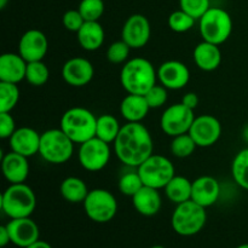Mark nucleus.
<instances>
[{
  "label": "nucleus",
  "mask_w": 248,
  "mask_h": 248,
  "mask_svg": "<svg viewBox=\"0 0 248 248\" xmlns=\"http://www.w3.org/2000/svg\"><path fill=\"white\" fill-rule=\"evenodd\" d=\"M236 248H248V244H242L240 246H237Z\"/></svg>",
  "instance_id": "49530a36"
},
{
  "label": "nucleus",
  "mask_w": 248,
  "mask_h": 248,
  "mask_svg": "<svg viewBox=\"0 0 248 248\" xmlns=\"http://www.w3.org/2000/svg\"><path fill=\"white\" fill-rule=\"evenodd\" d=\"M113 144L118 159L133 169L154 154L153 137L142 123H126Z\"/></svg>",
  "instance_id": "f257e3e1"
},
{
  "label": "nucleus",
  "mask_w": 248,
  "mask_h": 248,
  "mask_svg": "<svg viewBox=\"0 0 248 248\" xmlns=\"http://www.w3.org/2000/svg\"><path fill=\"white\" fill-rule=\"evenodd\" d=\"M123 126L120 125L116 116L111 114H103L97 118V126H96V137L102 140L103 142L110 143L115 142L116 137L120 133V130Z\"/></svg>",
  "instance_id": "cd10ccee"
},
{
  "label": "nucleus",
  "mask_w": 248,
  "mask_h": 248,
  "mask_svg": "<svg viewBox=\"0 0 248 248\" xmlns=\"http://www.w3.org/2000/svg\"><path fill=\"white\" fill-rule=\"evenodd\" d=\"M196 143L194 142V140L191 138V136L189 133H183V135L176 136V137H172L171 145H170V149L171 153L176 157L179 159H186V157L190 156L194 154L196 149Z\"/></svg>",
  "instance_id": "2f4dec72"
},
{
  "label": "nucleus",
  "mask_w": 248,
  "mask_h": 248,
  "mask_svg": "<svg viewBox=\"0 0 248 248\" xmlns=\"http://www.w3.org/2000/svg\"><path fill=\"white\" fill-rule=\"evenodd\" d=\"M131 199L135 210L144 217H153L161 210L162 199L159 189L144 186Z\"/></svg>",
  "instance_id": "5701e85b"
},
{
  "label": "nucleus",
  "mask_w": 248,
  "mask_h": 248,
  "mask_svg": "<svg viewBox=\"0 0 248 248\" xmlns=\"http://www.w3.org/2000/svg\"><path fill=\"white\" fill-rule=\"evenodd\" d=\"M152 35V26L144 15H131L121 29V39L131 48H142L149 43Z\"/></svg>",
  "instance_id": "ddd939ff"
},
{
  "label": "nucleus",
  "mask_w": 248,
  "mask_h": 248,
  "mask_svg": "<svg viewBox=\"0 0 248 248\" xmlns=\"http://www.w3.org/2000/svg\"><path fill=\"white\" fill-rule=\"evenodd\" d=\"M157 80L167 90H182L190 80V70L181 61H166L157 68Z\"/></svg>",
  "instance_id": "2eb2a0df"
},
{
  "label": "nucleus",
  "mask_w": 248,
  "mask_h": 248,
  "mask_svg": "<svg viewBox=\"0 0 248 248\" xmlns=\"http://www.w3.org/2000/svg\"><path fill=\"white\" fill-rule=\"evenodd\" d=\"M87 217L94 223H108L118 213V201L113 193L103 188L92 189L82 202Z\"/></svg>",
  "instance_id": "1a4fd4ad"
},
{
  "label": "nucleus",
  "mask_w": 248,
  "mask_h": 248,
  "mask_svg": "<svg viewBox=\"0 0 248 248\" xmlns=\"http://www.w3.org/2000/svg\"><path fill=\"white\" fill-rule=\"evenodd\" d=\"M195 21L196 19L194 17L179 9L170 15L167 23H169L170 29L174 33H186L193 28Z\"/></svg>",
  "instance_id": "72a5a7b5"
},
{
  "label": "nucleus",
  "mask_w": 248,
  "mask_h": 248,
  "mask_svg": "<svg viewBox=\"0 0 248 248\" xmlns=\"http://www.w3.org/2000/svg\"><path fill=\"white\" fill-rule=\"evenodd\" d=\"M232 18L222 7H210L207 12L199 19V31L202 40L222 45L232 33Z\"/></svg>",
  "instance_id": "0eeeda50"
},
{
  "label": "nucleus",
  "mask_w": 248,
  "mask_h": 248,
  "mask_svg": "<svg viewBox=\"0 0 248 248\" xmlns=\"http://www.w3.org/2000/svg\"><path fill=\"white\" fill-rule=\"evenodd\" d=\"M6 228L9 230L11 244L19 248L28 247L40 237L38 224L31 217L10 219Z\"/></svg>",
  "instance_id": "f3484780"
},
{
  "label": "nucleus",
  "mask_w": 248,
  "mask_h": 248,
  "mask_svg": "<svg viewBox=\"0 0 248 248\" xmlns=\"http://www.w3.org/2000/svg\"><path fill=\"white\" fill-rule=\"evenodd\" d=\"M97 116L84 107H73L63 113L60 128L75 143L81 144L96 137Z\"/></svg>",
  "instance_id": "7ed1b4c3"
},
{
  "label": "nucleus",
  "mask_w": 248,
  "mask_h": 248,
  "mask_svg": "<svg viewBox=\"0 0 248 248\" xmlns=\"http://www.w3.org/2000/svg\"><path fill=\"white\" fill-rule=\"evenodd\" d=\"M94 75L93 64L87 58H69L62 67V78L69 86L84 87L91 82Z\"/></svg>",
  "instance_id": "dca6fc26"
},
{
  "label": "nucleus",
  "mask_w": 248,
  "mask_h": 248,
  "mask_svg": "<svg viewBox=\"0 0 248 248\" xmlns=\"http://www.w3.org/2000/svg\"><path fill=\"white\" fill-rule=\"evenodd\" d=\"M191 189H193V182L183 176H174L166 184L164 190L171 202L179 205L191 200Z\"/></svg>",
  "instance_id": "bb28decb"
},
{
  "label": "nucleus",
  "mask_w": 248,
  "mask_h": 248,
  "mask_svg": "<svg viewBox=\"0 0 248 248\" xmlns=\"http://www.w3.org/2000/svg\"><path fill=\"white\" fill-rule=\"evenodd\" d=\"M26 248H52V246H51L48 242H46V241H44V240L39 239L38 241H35L34 244L29 245V246L26 247Z\"/></svg>",
  "instance_id": "37998d69"
},
{
  "label": "nucleus",
  "mask_w": 248,
  "mask_h": 248,
  "mask_svg": "<svg viewBox=\"0 0 248 248\" xmlns=\"http://www.w3.org/2000/svg\"><path fill=\"white\" fill-rule=\"evenodd\" d=\"M131 47L121 39V40L114 41L109 45L107 50V58L113 64H123L128 61Z\"/></svg>",
  "instance_id": "c9c22d12"
},
{
  "label": "nucleus",
  "mask_w": 248,
  "mask_h": 248,
  "mask_svg": "<svg viewBox=\"0 0 248 248\" xmlns=\"http://www.w3.org/2000/svg\"><path fill=\"white\" fill-rule=\"evenodd\" d=\"M62 198L70 203H82L89 194L86 183L79 177L70 176L62 181L60 186Z\"/></svg>",
  "instance_id": "a878e982"
},
{
  "label": "nucleus",
  "mask_w": 248,
  "mask_h": 248,
  "mask_svg": "<svg viewBox=\"0 0 248 248\" xmlns=\"http://www.w3.org/2000/svg\"><path fill=\"white\" fill-rule=\"evenodd\" d=\"M18 84L0 81V111L11 113L12 109L17 106L19 101Z\"/></svg>",
  "instance_id": "c756f323"
},
{
  "label": "nucleus",
  "mask_w": 248,
  "mask_h": 248,
  "mask_svg": "<svg viewBox=\"0 0 248 248\" xmlns=\"http://www.w3.org/2000/svg\"><path fill=\"white\" fill-rule=\"evenodd\" d=\"M28 157L15 152H9L1 157V171L10 184L26 183L29 176Z\"/></svg>",
  "instance_id": "aec40b11"
},
{
  "label": "nucleus",
  "mask_w": 248,
  "mask_h": 248,
  "mask_svg": "<svg viewBox=\"0 0 248 248\" xmlns=\"http://www.w3.org/2000/svg\"><path fill=\"white\" fill-rule=\"evenodd\" d=\"M85 22L86 21H85L84 17H82V15L80 14V11L78 9L68 10V11L64 12V15L62 17L63 27L67 31H73V33H78Z\"/></svg>",
  "instance_id": "58836bf2"
},
{
  "label": "nucleus",
  "mask_w": 248,
  "mask_h": 248,
  "mask_svg": "<svg viewBox=\"0 0 248 248\" xmlns=\"http://www.w3.org/2000/svg\"><path fill=\"white\" fill-rule=\"evenodd\" d=\"M78 43L85 51H96L102 47L106 33L98 21H86L77 33Z\"/></svg>",
  "instance_id": "393cba45"
},
{
  "label": "nucleus",
  "mask_w": 248,
  "mask_h": 248,
  "mask_svg": "<svg viewBox=\"0 0 248 248\" xmlns=\"http://www.w3.org/2000/svg\"><path fill=\"white\" fill-rule=\"evenodd\" d=\"M110 156L111 152L108 143L97 137L81 143L78 153L80 165L90 172L102 171L109 164Z\"/></svg>",
  "instance_id": "9b49d317"
},
{
  "label": "nucleus",
  "mask_w": 248,
  "mask_h": 248,
  "mask_svg": "<svg viewBox=\"0 0 248 248\" xmlns=\"http://www.w3.org/2000/svg\"><path fill=\"white\" fill-rule=\"evenodd\" d=\"M244 136H245V140H248V126L245 127V131H244Z\"/></svg>",
  "instance_id": "a18cd8bd"
},
{
  "label": "nucleus",
  "mask_w": 248,
  "mask_h": 248,
  "mask_svg": "<svg viewBox=\"0 0 248 248\" xmlns=\"http://www.w3.org/2000/svg\"><path fill=\"white\" fill-rule=\"evenodd\" d=\"M220 195L219 182L212 176H201L193 182L191 200L207 208L215 205Z\"/></svg>",
  "instance_id": "6ab92c4d"
},
{
  "label": "nucleus",
  "mask_w": 248,
  "mask_h": 248,
  "mask_svg": "<svg viewBox=\"0 0 248 248\" xmlns=\"http://www.w3.org/2000/svg\"><path fill=\"white\" fill-rule=\"evenodd\" d=\"M206 208L193 200L177 205L171 217L172 229L181 236H194L199 234L206 225Z\"/></svg>",
  "instance_id": "423d86ee"
},
{
  "label": "nucleus",
  "mask_w": 248,
  "mask_h": 248,
  "mask_svg": "<svg viewBox=\"0 0 248 248\" xmlns=\"http://www.w3.org/2000/svg\"><path fill=\"white\" fill-rule=\"evenodd\" d=\"M232 176L240 188L248 191V148L241 149L232 164Z\"/></svg>",
  "instance_id": "c85d7f7f"
},
{
  "label": "nucleus",
  "mask_w": 248,
  "mask_h": 248,
  "mask_svg": "<svg viewBox=\"0 0 248 248\" xmlns=\"http://www.w3.org/2000/svg\"><path fill=\"white\" fill-rule=\"evenodd\" d=\"M7 2H9V0H0V9L4 10L6 7Z\"/></svg>",
  "instance_id": "c03bdc74"
},
{
  "label": "nucleus",
  "mask_w": 248,
  "mask_h": 248,
  "mask_svg": "<svg viewBox=\"0 0 248 248\" xmlns=\"http://www.w3.org/2000/svg\"><path fill=\"white\" fill-rule=\"evenodd\" d=\"M74 144L61 128H50L41 133L39 155L48 164H65L74 154Z\"/></svg>",
  "instance_id": "39448f33"
},
{
  "label": "nucleus",
  "mask_w": 248,
  "mask_h": 248,
  "mask_svg": "<svg viewBox=\"0 0 248 248\" xmlns=\"http://www.w3.org/2000/svg\"><path fill=\"white\" fill-rule=\"evenodd\" d=\"M50 79V69L44 61L29 62L27 64L26 80L31 86H44Z\"/></svg>",
  "instance_id": "7c9ffc66"
},
{
  "label": "nucleus",
  "mask_w": 248,
  "mask_h": 248,
  "mask_svg": "<svg viewBox=\"0 0 248 248\" xmlns=\"http://www.w3.org/2000/svg\"><path fill=\"white\" fill-rule=\"evenodd\" d=\"M156 80L157 69L147 58H131L121 68L120 84L127 93L144 96L156 84Z\"/></svg>",
  "instance_id": "f03ea898"
},
{
  "label": "nucleus",
  "mask_w": 248,
  "mask_h": 248,
  "mask_svg": "<svg viewBox=\"0 0 248 248\" xmlns=\"http://www.w3.org/2000/svg\"><path fill=\"white\" fill-rule=\"evenodd\" d=\"M189 135L200 148H208L215 145L222 136V124L210 114L195 116V120L191 124Z\"/></svg>",
  "instance_id": "f8f14e48"
},
{
  "label": "nucleus",
  "mask_w": 248,
  "mask_h": 248,
  "mask_svg": "<svg viewBox=\"0 0 248 248\" xmlns=\"http://www.w3.org/2000/svg\"><path fill=\"white\" fill-rule=\"evenodd\" d=\"M10 242H11V239H10V234L6 228V224L1 225L0 227V246L6 247Z\"/></svg>",
  "instance_id": "79ce46f5"
},
{
  "label": "nucleus",
  "mask_w": 248,
  "mask_h": 248,
  "mask_svg": "<svg viewBox=\"0 0 248 248\" xmlns=\"http://www.w3.org/2000/svg\"><path fill=\"white\" fill-rule=\"evenodd\" d=\"M118 186L123 195L132 198L136 193H138L144 186V184H143V181L138 171H135L124 173L119 179Z\"/></svg>",
  "instance_id": "473e14b6"
},
{
  "label": "nucleus",
  "mask_w": 248,
  "mask_h": 248,
  "mask_svg": "<svg viewBox=\"0 0 248 248\" xmlns=\"http://www.w3.org/2000/svg\"><path fill=\"white\" fill-rule=\"evenodd\" d=\"M149 110L150 107L143 94L128 93L120 103V114L126 123H142Z\"/></svg>",
  "instance_id": "b1692460"
},
{
  "label": "nucleus",
  "mask_w": 248,
  "mask_h": 248,
  "mask_svg": "<svg viewBox=\"0 0 248 248\" xmlns=\"http://www.w3.org/2000/svg\"><path fill=\"white\" fill-rule=\"evenodd\" d=\"M27 62L19 53L6 52L0 56V81L19 84L26 80Z\"/></svg>",
  "instance_id": "412c9836"
},
{
  "label": "nucleus",
  "mask_w": 248,
  "mask_h": 248,
  "mask_svg": "<svg viewBox=\"0 0 248 248\" xmlns=\"http://www.w3.org/2000/svg\"><path fill=\"white\" fill-rule=\"evenodd\" d=\"M41 133L31 127H19L9 138V145L11 152L23 155L26 157H31L39 154L40 148Z\"/></svg>",
  "instance_id": "a211bd4d"
},
{
  "label": "nucleus",
  "mask_w": 248,
  "mask_h": 248,
  "mask_svg": "<svg viewBox=\"0 0 248 248\" xmlns=\"http://www.w3.org/2000/svg\"><path fill=\"white\" fill-rule=\"evenodd\" d=\"M150 248H166V247L161 246V245H155V246H152Z\"/></svg>",
  "instance_id": "de8ad7c7"
},
{
  "label": "nucleus",
  "mask_w": 248,
  "mask_h": 248,
  "mask_svg": "<svg viewBox=\"0 0 248 248\" xmlns=\"http://www.w3.org/2000/svg\"><path fill=\"white\" fill-rule=\"evenodd\" d=\"M47 51V36L39 29H29L18 41V53L28 63L43 61Z\"/></svg>",
  "instance_id": "4468645a"
},
{
  "label": "nucleus",
  "mask_w": 248,
  "mask_h": 248,
  "mask_svg": "<svg viewBox=\"0 0 248 248\" xmlns=\"http://www.w3.org/2000/svg\"><path fill=\"white\" fill-rule=\"evenodd\" d=\"M145 99H147L148 104H149L150 109H157L161 108L166 104L167 99H169V92L165 86L161 84H155L149 91L144 94Z\"/></svg>",
  "instance_id": "4c0bfd02"
},
{
  "label": "nucleus",
  "mask_w": 248,
  "mask_h": 248,
  "mask_svg": "<svg viewBox=\"0 0 248 248\" xmlns=\"http://www.w3.org/2000/svg\"><path fill=\"white\" fill-rule=\"evenodd\" d=\"M210 0H179V9L195 19H200L210 10Z\"/></svg>",
  "instance_id": "e433bc0d"
},
{
  "label": "nucleus",
  "mask_w": 248,
  "mask_h": 248,
  "mask_svg": "<svg viewBox=\"0 0 248 248\" xmlns=\"http://www.w3.org/2000/svg\"><path fill=\"white\" fill-rule=\"evenodd\" d=\"M0 207L10 219L31 217L36 207L35 193L26 183L10 184L2 191Z\"/></svg>",
  "instance_id": "20e7f679"
},
{
  "label": "nucleus",
  "mask_w": 248,
  "mask_h": 248,
  "mask_svg": "<svg viewBox=\"0 0 248 248\" xmlns=\"http://www.w3.org/2000/svg\"><path fill=\"white\" fill-rule=\"evenodd\" d=\"M194 120L195 115L193 109H189L181 102L165 109L160 118V127L167 136L176 137L183 133H188Z\"/></svg>",
  "instance_id": "9d476101"
},
{
  "label": "nucleus",
  "mask_w": 248,
  "mask_h": 248,
  "mask_svg": "<svg viewBox=\"0 0 248 248\" xmlns=\"http://www.w3.org/2000/svg\"><path fill=\"white\" fill-rule=\"evenodd\" d=\"M199 102H200L199 96L196 93H194V92H188L182 98V103L186 107H188L189 109H193V110L196 109V107L199 106Z\"/></svg>",
  "instance_id": "a19ab883"
},
{
  "label": "nucleus",
  "mask_w": 248,
  "mask_h": 248,
  "mask_svg": "<svg viewBox=\"0 0 248 248\" xmlns=\"http://www.w3.org/2000/svg\"><path fill=\"white\" fill-rule=\"evenodd\" d=\"M143 184L150 188L164 189L166 184L176 176L174 165L169 157L160 154H153L137 167Z\"/></svg>",
  "instance_id": "6e6552de"
},
{
  "label": "nucleus",
  "mask_w": 248,
  "mask_h": 248,
  "mask_svg": "<svg viewBox=\"0 0 248 248\" xmlns=\"http://www.w3.org/2000/svg\"><path fill=\"white\" fill-rule=\"evenodd\" d=\"M16 130V123H15V119L11 113L0 111V138L9 140Z\"/></svg>",
  "instance_id": "ea45409f"
},
{
  "label": "nucleus",
  "mask_w": 248,
  "mask_h": 248,
  "mask_svg": "<svg viewBox=\"0 0 248 248\" xmlns=\"http://www.w3.org/2000/svg\"><path fill=\"white\" fill-rule=\"evenodd\" d=\"M194 62L203 72H213L222 63V51L219 45L202 40L195 46L193 52Z\"/></svg>",
  "instance_id": "4be33fe9"
},
{
  "label": "nucleus",
  "mask_w": 248,
  "mask_h": 248,
  "mask_svg": "<svg viewBox=\"0 0 248 248\" xmlns=\"http://www.w3.org/2000/svg\"><path fill=\"white\" fill-rule=\"evenodd\" d=\"M104 9L103 0H81L78 7L85 21H99L103 16Z\"/></svg>",
  "instance_id": "f704fd0d"
}]
</instances>
